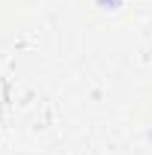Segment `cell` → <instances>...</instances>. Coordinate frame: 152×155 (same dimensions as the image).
I'll return each instance as SVG.
<instances>
[{
    "label": "cell",
    "instance_id": "obj_1",
    "mask_svg": "<svg viewBox=\"0 0 152 155\" xmlns=\"http://www.w3.org/2000/svg\"><path fill=\"white\" fill-rule=\"evenodd\" d=\"M98 3H101L104 9H114V6H119V3H122V0H98Z\"/></svg>",
    "mask_w": 152,
    "mask_h": 155
}]
</instances>
